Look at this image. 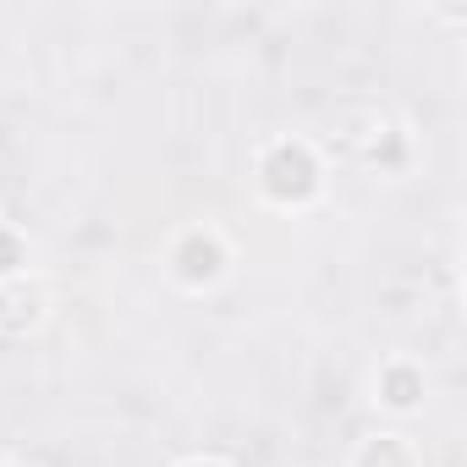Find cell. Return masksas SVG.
Segmentation results:
<instances>
[{
  "mask_svg": "<svg viewBox=\"0 0 467 467\" xmlns=\"http://www.w3.org/2000/svg\"><path fill=\"white\" fill-rule=\"evenodd\" d=\"M363 467H407V456H401V445H390V440H379L368 456H363Z\"/></svg>",
  "mask_w": 467,
  "mask_h": 467,
  "instance_id": "7a4b0ae2",
  "label": "cell"
},
{
  "mask_svg": "<svg viewBox=\"0 0 467 467\" xmlns=\"http://www.w3.org/2000/svg\"><path fill=\"white\" fill-rule=\"evenodd\" d=\"M412 390H418V385H412V374H390V401H396V407H407V401H412Z\"/></svg>",
  "mask_w": 467,
  "mask_h": 467,
  "instance_id": "3957f363",
  "label": "cell"
},
{
  "mask_svg": "<svg viewBox=\"0 0 467 467\" xmlns=\"http://www.w3.org/2000/svg\"><path fill=\"white\" fill-rule=\"evenodd\" d=\"M270 192L308 198L314 192V160L303 149H275V160H270Z\"/></svg>",
  "mask_w": 467,
  "mask_h": 467,
  "instance_id": "6da1fadb",
  "label": "cell"
},
{
  "mask_svg": "<svg viewBox=\"0 0 467 467\" xmlns=\"http://www.w3.org/2000/svg\"><path fill=\"white\" fill-rule=\"evenodd\" d=\"M17 265V243L12 237H0V270H12Z\"/></svg>",
  "mask_w": 467,
  "mask_h": 467,
  "instance_id": "277c9868",
  "label": "cell"
}]
</instances>
